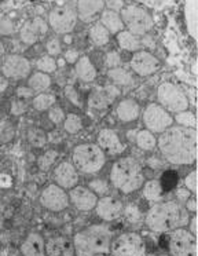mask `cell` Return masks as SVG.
Masks as SVG:
<instances>
[{
	"label": "cell",
	"mask_w": 198,
	"mask_h": 256,
	"mask_svg": "<svg viewBox=\"0 0 198 256\" xmlns=\"http://www.w3.org/2000/svg\"><path fill=\"white\" fill-rule=\"evenodd\" d=\"M161 154L170 164L188 166L197 158V131L196 128H166L157 140Z\"/></svg>",
	"instance_id": "cell-1"
},
{
	"label": "cell",
	"mask_w": 198,
	"mask_h": 256,
	"mask_svg": "<svg viewBox=\"0 0 198 256\" xmlns=\"http://www.w3.org/2000/svg\"><path fill=\"white\" fill-rule=\"evenodd\" d=\"M190 216L184 206L175 200L156 202L146 214V226L156 233H170L188 224Z\"/></svg>",
	"instance_id": "cell-2"
},
{
	"label": "cell",
	"mask_w": 198,
	"mask_h": 256,
	"mask_svg": "<svg viewBox=\"0 0 198 256\" xmlns=\"http://www.w3.org/2000/svg\"><path fill=\"white\" fill-rule=\"evenodd\" d=\"M72 241L76 256H96L109 254L112 232L104 224H91L74 234Z\"/></svg>",
	"instance_id": "cell-3"
},
{
	"label": "cell",
	"mask_w": 198,
	"mask_h": 256,
	"mask_svg": "<svg viewBox=\"0 0 198 256\" xmlns=\"http://www.w3.org/2000/svg\"><path fill=\"white\" fill-rule=\"evenodd\" d=\"M110 184L124 194L139 190L144 184L140 164L132 157H122L117 160L110 170Z\"/></svg>",
	"instance_id": "cell-4"
},
{
	"label": "cell",
	"mask_w": 198,
	"mask_h": 256,
	"mask_svg": "<svg viewBox=\"0 0 198 256\" xmlns=\"http://www.w3.org/2000/svg\"><path fill=\"white\" fill-rule=\"evenodd\" d=\"M72 160L78 172L90 175L99 172L104 168L106 156L96 144H82L74 148Z\"/></svg>",
	"instance_id": "cell-5"
},
{
	"label": "cell",
	"mask_w": 198,
	"mask_h": 256,
	"mask_svg": "<svg viewBox=\"0 0 198 256\" xmlns=\"http://www.w3.org/2000/svg\"><path fill=\"white\" fill-rule=\"evenodd\" d=\"M120 16L126 30L135 36H146L153 29V18L144 7L128 4L122 7Z\"/></svg>",
	"instance_id": "cell-6"
},
{
	"label": "cell",
	"mask_w": 198,
	"mask_h": 256,
	"mask_svg": "<svg viewBox=\"0 0 198 256\" xmlns=\"http://www.w3.org/2000/svg\"><path fill=\"white\" fill-rule=\"evenodd\" d=\"M112 256H148L142 236L134 232L120 234L110 244Z\"/></svg>",
	"instance_id": "cell-7"
},
{
	"label": "cell",
	"mask_w": 198,
	"mask_h": 256,
	"mask_svg": "<svg viewBox=\"0 0 198 256\" xmlns=\"http://www.w3.org/2000/svg\"><path fill=\"white\" fill-rule=\"evenodd\" d=\"M157 98L160 105L164 108L165 110L183 112L188 109V98L184 94V91L174 83H162L157 90Z\"/></svg>",
	"instance_id": "cell-8"
},
{
	"label": "cell",
	"mask_w": 198,
	"mask_h": 256,
	"mask_svg": "<svg viewBox=\"0 0 198 256\" xmlns=\"http://www.w3.org/2000/svg\"><path fill=\"white\" fill-rule=\"evenodd\" d=\"M168 246L170 256H197V238L187 228L172 230Z\"/></svg>",
	"instance_id": "cell-9"
},
{
	"label": "cell",
	"mask_w": 198,
	"mask_h": 256,
	"mask_svg": "<svg viewBox=\"0 0 198 256\" xmlns=\"http://www.w3.org/2000/svg\"><path fill=\"white\" fill-rule=\"evenodd\" d=\"M48 28L58 34H69L77 25V14L73 7L60 6L52 8L48 14Z\"/></svg>",
	"instance_id": "cell-10"
},
{
	"label": "cell",
	"mask_w": 198,
	"mask_h": 256,
	"mask_svg": "<svg viewBox=\"0 0 198 256\" xmlns=\"http://www.w3.org/2000/svg\"><path fill=\"white\" fill-rule=\"evenodd\" d=\"M143 124L150 132L161 134L174 124V117L161 105L150 104L143 112Z\"/></svg>",
	"instance_id": "cell-11"
},
{
	"label": "cell",
	"mask_w": 198,
	"mask_h": 256,
	"mask_svg": "<svg viewBox=\"0 0 198 256\" xmlns=\"http://www.w3.org/2000/svg\"><path fill=\"white\" fill-rule=\"evenodd\" d=\"M40 204L51 212H60L66 210L70 201L65 189L58 184H48L40 194Z\"/></svg>",
	"instance_id": "cell-12"
},
{
	"label": "cell",
	"mask_w": 198,
	"mask_h": 256,
	"mask_svg": "<svg viewBox=\"0 0 198 256\" xmlns=\"http://www.w3.org/2000/svg\"><path fill=\"white\" fill-rule=\"evenodd\" d=\"M0 70L6 78L21 80L30 74L32 65L25 56H20V54H10V56H4Z\"/></svg>",
	"instance_id": "cell-13"
},
{
	"label": "cell",
	"mask_w": 198,
	"mask_h": 256,
	"mask_svg": "<svg viewBox=\"0 0 198 256\" xmlns=\"http://www.w3.org/2000/svg\"><path fill=\"white\" fill-rule=\"evenodd\" d=\"M48 32V24L44 21L43 18L36 17L32 18L30 21H28L22 25L20 29V39L24 44L33 46L38 43V40H42Z\"/></svg>",
	"instance_id": "cell-14"
},
{
	"label": "cell",
	"mask_w": 198,
	"mask_h": 256,
	"mask_svg": "<svg viewBox=\"0 0 198 256\" xmlns=\"http://www.w3.org/2000/svg\"><path fill=\"white\" fill-rule=\"evenodd\" d=\"M160 61L157 56H154L148 51L139 50L134 52L131 60V69L139 76H150L158 70Z\"/></svg>",
	"instance_id": "cell-15"
},
{
	"label": "cell",
	"mask_w": 198,
	"mask_h": 256,
	"mask_svg": "<svg viewBox=\"0 0 198 256\" xmlns=\"http://www.w3.org/2000/svg\"><path fill=\"white\" fill-rule=\"evenodd\" d=\"M94 210L96 211V215L102 220L112 222L121 216V214L124 211V206L118 198H116L113 196H104L96 201V206Z\"/></svg>",
	"instance_id": "cell-16"
},
{
	"label": "cell",
	"mask_w": 198,
	"mask_h": 256,
	"mask_svg": "<svg viewBox=\"0 0 198 256\" xmlns=\"http://www.w3.org/2000/svg\"><path fill=\"white\" fill-rule=\"evenodd\" d=\"M68 194H69V201L72 206H74L76 210L82 212L92 211L98 201V196L94 194L88 188L78 186V184L70 189Z\"/></svg>",
	"instance_id": "cell-17"
},
{
	"label": "cell",
	"mask_w": 198,
	"mask_h": 256,
	"mask_svg": "<svg viewBox=\"0 0 198 256\" xmlns=\"http://www.w3.org/2000/svg\"><path fill=\"white\" fill-rule=\"evenodd\" d=\"M77 20L84 24L95 22L104 10V0H77Z\"/></svg>",
	"instance_id": "cell-18"
},
{
	"label": "cell",
	"mask_w": 198,
	"mask_h": 256,
	"mask_svg": "<svg viewBox=\"0 0 198 256\" xmlns=\"http://www.w3.org/2000/svg\"><path fill=\"white\" fill-rule=\"evenodd\" d=\"M120 95V90L114 84H108L94 91L88 98V105L96 110H104Z\"/></svg>",
	"instance_id": "cell-19"
},
{
	"label": "cell",
	"mask_w": 198,
	"mask_h": 256,
	"mask_svg": "<svg viewBox=\"0 0 198 256\" xmlns=\"http://www.w3.org/2000/svg\"><path fill=\"white\" fill-rule=\"evenodd\" d=\"M78 171H77L73 162H62L55 168L54 171V180L55 184L60 186L62 189L70 190L78 184Z\"/></svg>",
	"instance_id": "cell-20"
},
{
	"label": "cell",
	"mask_w": 198,
	"mask_h": 256,
	"mask_svg": "<svg viewBox=\"0 0 198 256\" xmlns=\"http://www.w3.org/2000/svg\"><path fill=\"white\" fill-rule=\"evenodd\" d=\"M96 145L102 150L108 152L112 156L121 154L126 149V146L121 144L120 136L112 128H104V130L99 131L98 138H96Z\"/></svg>",
	"instance_id": "cell-21"
},
{
	"label": "cell",
	"mask_w": 198,
	"mask_h": 256,
	"mask_svg": "<svg viewBox=\"0 0 198 256\" xmlns=\"http://www.w3.org/2000/svg\"><path fill=\"white\" fill-rule=\"evenodd\" d=\"M46 255L47 256H74L73 241L65 236H56L46 242Z\"/></svg>",
	"instance_id": "cell-22"
},
{
	"label": "cell",
	"mask_w": 198,
	"mask_h": 256,
	"mask_svg": "<svg viewBox=\"0 0 198 256\" xmlns=\"http://www.w3.org/2000/svg\"><path fill=\"white\" fill-rule=\"evenodd\" d=\"M24 256H46V242L38 233H30L21 245Z\"/></svg>",
	"instance_id": "cell-23"
},
{
	"label": "cell",
	"mask_w": 198,
	"mask_h": 256,
	"mask_svg": "<svg viewBox=\"0 0 198 256\" xmlns=\"http://www.w3.org/2000/svg\"><path fill=\"white\" fill-rule=\"evenodd\" d=\"M116 114L122 122H135L140 114V106L132 98L122 100L116 108Z\"/></svg>",
	"instance_id": "cell-24"
},
{
	"label": "cell",
	"mask_w": 198,
	"mask_h": 256,
	"mask_svg": "<svg viewBox=\"0 0 198 256\" xmlns=\"http://www.w3.org/2000/svg\"><path fill=\"white\" fill-rule=\"evenodd\" d=\"M74 74L84 83H91L96 78V69L88 56H80L74 64Z\"/></svg>",
	"instance_id": "cell-25"
},
{
	"label": "cell",
	"mask_w": 198,
	"mask_h": 256,
	"mask_svg": "<svg viewBox=\"0 0 198 256\" xmlns=\"http://www.w3.org/2000/svg\"><path fill=\"white\" fill-rule=\"evenodd\" d=\"M99 22L108 29V32L110 34H117L118 32L126 29L124 22L121 20L120 12H113V10H108V8H104V12H102L100 17H99Z\"/></svg>",
	"instance_id": "cell-26"
},
{
	"label": "cell",
	"mask_w": 198,
	"mask_h": 256,
	"mask_svg": "<svg viewBox=\"0 0 198 256\" xmlns=\"http://www.w3.org/2000/svg\"><path fill=\"white\" fill-rule=\"evenodd\" d=\"M116 36H117V44L120 46L121 50L136 52L142 48V40L139 39V36H135L126 29L118 32Z\"/></svg>",
	"instance_id": "cell-27"
},
{
	"label": "cell",
	"mask_w": 198,
	"mask_h": 256,
	"mask_svg": "<svg viewBox=\"0 0 198 256\" xmlns=\"http://www.w3.org/2000/svg\"><path fill=\"white\" fill-rule=\"evenodd\" d=\"M28 87L33 90V92H46L51 87V78L47 73L34 72L29 76Z\"/></svg>",
	"instance_id": "cell-28"
},
{
	"label": "cell",
	"mask_w": 198,
	"mask_h": 256,
	"mask_svg": "<svg viewBox=\"0 0 198 256\" xmlns=\"http://www.w3.org/2000/svg\"><path fill=\"white\" fill-rule=\"evenodd\" d=\"M108 78H109L114 84H117V86H122V87H128V86H132V84L135 83V78L132 76V73L121 66L109 69Z\"/></svg>",
	"instance_id": "cell-29"
},
{
	"label": "cell",
	"mask_w": 198,
	"mask_h": 256,
	"mask_svg": "<svg viewBox=\"0 0 198 256\" xmlns=\"http://www.w3.org/2000/svg\"><path fill=\"white\" fill-rule=\"evenodd\" d=\"M110 36L112 34L108 32V29L104 28L100 22H95L90 28V39L94 44L98 47H104L110 42Z\"/></svg>",
	"instance_id": "cell-30"
},
{
	"label": "cell",
	"mask_w": 198,
	"mask_h": 256,
	"mask_svg": "<svg viewBox=\"0 0 198 256\" xmlns=\"http://www.w3.org/2000/svg\"><path fill=\"white\" fill-rule=\"evenodd\" d=\"M143 197L148 201H157L162 197V186L158 179H150L143 184Z\"/></svg>",
	"instance_id": "cell-31"
},
{
	"label": "cell",
	"mask_w": 198,
	"mask_h": 256,
	"mask_svg": "<svg viewBox=\"0 0 198 256\" xmlns=\"http://www.w3.org/2000/svg\"><path fill=\"white\" fill-rule=\"evenodd\" d=\"M135 142H136V145L139 149H142V150L146 152L153 150L154 148L157 146V138H156L153 132H150L148 130L138 131L136 136H135Z\"/></svg>",
	"instance_id": "cell-32"
},
{
	"label": "cell",
	"mask_w": 198,
	"mask_h": 256,
	"mask_svg": "<svg viewBox=\"0 0 198 256\" xmlns=\"http://www.w3.org/2000/svg\"><path fill=\"white\" fill-rule=\"evenodd\" d=\"M55 95L48 94V92H40L33 98V108L38 112L48 110L51 106L55 104Z\"/></svg>",
	"instance_id": "cell-33"
},
{
	"label": "cell",
	"mask_w": 198,
	"mask_h": 256,
	"mask_svg": "<svg viewBox=\"0 0 198 256\" xmlns=\"http://www.w3.org/2000/svg\"><path fill=\"white\" fill-rule=\"evenodd\" d=\"M64 128L68 134H77L82 128V117L76 113H69L68 116H65V120H64Z\"/></svg>",
	"instance_id": "cell-34"
},
{
	"label": "cell",
	"mask_w": 198,
	"mask_h": 256,
	"mask_svg": "<svg viewBox=\"0 0 198 256\" xmlns=\"http://www.w3.org/2000/svg\"><path fill=\"white\" fill-rule=\"evenodd\" d=\"M47 140H48L47 134L40 128H30L28 131V140L34 148H43L47 144Z\"/></svg>",
	"instance_id": "cell-35"
},
{
	"label": "cell",
	"mask_w": 198,
	"mask_h": 256,
	"mask_svg": "<svg viewBox=\"0 0 198 256\" xmlns=\"http://www.w3.org/2000/svg\"><path fill=\"white\" fill-rule=\"evenodd\" d=\"M36 66H38V72H43L48 74V73H54L56 70L58 64L55 61L54 56H40L38 61H36Z\"/></svg>",
	"instance_id": "cell-36"
},
{
	"label": "cell",
	"mask_w": 198,
	"mask_h": 256,
	"mask_svg": "<svg viewBox=\"0 0 198 256\" xmlns=\"http://www.w3.org/2000/svg\"><path fill=\"white\" fill-rule=\"evenodd\" d=\"M186 20L190 34L196 38V25H197V12H196V0H188L186 4Z\"/></svg>",
	"instance_id": "cell-37"
},
{
	"label": "cell",
	"mask_w": 198,
	"mask_h": 256,
	"mask_svg": "<svg viewBox=\"0 0 198 256\" xmlns=\"http://www.w3.org/2000/svg\"><path fill=\"white\" fill-rule=\"evenodd\" d=\"M176 122L180 126V127L186 128H196V124H197V120H196V114L190 112L188 109L183 112H178L175 116Z\"/></svg>",
	"instance_id": "cell-38"
},
{
	"label": "cell",
	"mask_w": 198,
	"mask_h": 256,
	"mask_svg": "<svg viewBox=\"0 0 198 256\" xmlns=\"http://www.w3.org/2000/svg\"><path fill=\"white\" fill-rule=\"evenodd\" d=\"M16 136V128L7 120L0 122V144H8Z\"/></svg>",
	"instance_id": "cell-39"
},
{
	"label": "cell",
	"mask_w": 198,
	"mask_h": 256,
	"mask_svg": "<svg viewBox=\"0 0 198 256\" xmlns=\"http://www.w3.org/2000/svg\"><path fill=\"white\" fill-rule=\"evenodd\" d=\"M58 157V152L56 150H47L46 153H43L42 156L38 157V166L42 171H48L50 168L54 166L55 160Z\"/></svg>",
	"instance_id": "cell-40"
},
{
	"label": "cell",
	"mask_w": 198,
	"mask_h": 256,
	"mask_svg": "<svg viewBox=\"0 0 198 256\" xmlns=\"http://www.w3.org/2000/svg\"><path fill=\"white\" fill-rule=\"evenodd\" d=\"M88 189L92 192L96 196H106L108 193H109V184L106 182V180H104V179H94V180H91L90 184H88Z\"/></svg>",
	"instance_id": "cell-41"
},
{
	"label": "cell",
	"mask_w": 198,
	"mask_h": 256,
	"mask_svg": "<svg viewBox=\"0 0 198 256\" xmlns=\"http://www.w3.org/2000/svg\"><path fill=\"white\" fill-rule=\"evenodd\" d=\"M48 117L54 124H60L65 120V112L60 106H51L48 109Z\"/></svg>",
	"instance_id": "cell-42"
},
{
	"label": "cell",
	"mask_w": 198,
	"mask_h": 256,
	"mask_svg": "<svg viewBox=\"0 0 198 256\" xmlns=\"http://www.w3.org/2000/svg\"><path fill=\"white\" fill-rule=\"evenodd\" d=\"M46 50L48 52V56H60V51H62V44H60V39H56V38L50 39L48 42H47V44H46Z\"/></svg>",
	"instance_id": "cell-43"
},
{
	"label": "cell",
	"mask_w": 198,
	"mask_h": 256,
	"mask_svg": "<svg viewBox=\"0 0 198 256\" xmlns=\"http://www.w3.org/2000/svg\"><path fill=\"white\" fill-rule=\"evenodd\" d=\"M104 62H106V66L109 68V69L118 68L121 65V56L117 51H110V52L106 54Z\"/></svg>",
	"instance_id": "cell-44"
},
{
	"label": "cell",
	"mask_w": 198,
	"mask_h": 256,
	"mask_svg": "<svg viewBox=\"0 0 198 256\" xmlns=\"http://www.w3.org/2000/svg\"><path fill=\"white\" fill-rule=\"evenodd\" d=\"M14 34V24L10 18L0 20V36H10Z\"/></svg>",
	"instance_id": "cell-45"
},
{
	"label": "cell",
	"mask_w": 198,
	"mask_h": 256,
	"mask_svg": "<svg viewBox=\"0 0 198 256\" xmlns=\"http://www.w3.org/2000/svg\"><path fill=\"white\" fill-rule=\"evenodd\" d=\"M184 186L188 192L196 194V192H197V174H196V171H192L184 178Z\"/></svg>",
	"instance_id": "cell-46"
},
{
	"label": "cell",
	"mask_w": 198,
	"mask_h": 256,
	"mask_svg": "<svg viewBox=\"0 0 198 256\" xmlns=\"http://www.w3.org/2000/svg\"><path fill=\"white\" fill-rule=\"evenodd\" d=\"M28 110V104L24 100H16L11 104V114L20 116Z\"/></svg>",
	"instance_id": "cell-47"
},
{
	"label": "cell",
	"mask_w": 198,
	"mask_h": 256,
	"mask_svg": "<svg viewBox=\"0 0 198 256\" xmlns=\"http://www.w3.org/2000/svg\"><path fill=\"white\" fill-rule=\"evenodd\" d=\"M124 7V2L122 0H108L104 2V8L108 10H113V12H121Z\"/></svg>",
	"instance_id": "cell-48"
},
{
	"label": "cell",
	"mask_w": 198,
	"mask_h": 256,
	"mask_svg": "<svg viewBox=\"0 0 198 256\" xmlns=\"http://www.w3.org/2000/svg\"><path fill=\"white\" fill-rule=\"evenodd\" d=\"M64 58L68 64H76L77 60L80 58V54L76 48H69L64 52Z\"/></svg>",
	"instance_id": "cell-49"
},
{
	"label": "cell",
	"mask_w": 198,
	"mask_h": 256,
	"mask_svg": "<svg viewBox=\"0 0 198 256\" xmlns=\"http://www.w3.org/2000/svg\"><path fill=\"white\" fill-rule=\"evenodd\" d=\"M65 95L73 102V104H74V105H80V98H78V94L76 92V90L73 88V86H68V87H66Z\"/></svg>",
	"instance_id": "cell-50"
},
{
	"label": "cell",
	"mask_w": 198,
	"mask_h": 256,
	"mask_svg": "<svg viewBox=\"0 0 198 256\" xmlns=\"http://www.w3.org/2000/svg\"><path fill=\"white\" fill-rule=\"evenodd\" d=\"M16 95H18V98H21V100H26V98H30L34 95L32 88H29V87H18L16 88Z\"/></svg>",
	"instance_id": "cell-51"
},
{
	"label": "cell",
	"mask_w": 198,
	"mask_h": 256,
	"mask_svg": "<svg viewBox=\"0 0 198 256\" xmlns=\"http://www.w3.org/2000/svg\"><path fill=\"white\" fill-rule=\"evenodd\" d=\"M188 212H192V214H196L197 212V201L194 197H188L186 200V206H184Z\"/></svg>",
	"instance_id": "cell-52"
},
{
	"label": "cell",
	"mask_w": 198,
	"mask_h": 256,
	"mask_svg": "<svg viewBox=\"0 0 198 256\" xmlns=\"http://www.w3.org/2000/svg\"><path fill=\"white\" fill-rule=\"evenodd\" d=\"M148 166L152 168H161L164 166V162H161L157 157H152V158H148Z\"/></svg>",
	"instance_id": "cell-53"
},
{
	"label": "cell",
	"mask_w": 198,
	"mask_h": 256,
	"mask_svg": "<svg viewBox=\"0 0 198 256\" xmlns=\"http://www.w3.org/2000/svg\"><path fill=\"white\" fill-rule=\"evenodd\" d=\"M188 223H190V228H187V230H188V232H190L192 234H194V236H196V234H197V218L192 216V219L188 220Z\"/></svg>",
	"instance_id": "cell-54"
},
{
	"label": "cell",
	"mask_w": 198,
	"mask_h": 256,
	"mask_svg": "<svg viewBox=\"0 0 198 256\" xmlns=\"http://www.w3.org/2000/svg\"><path fill=\"white\" fill-rule=\"evenodd\" d=\"M190 197V192L187 189H179L178 190V198L182 201H186Z\"/></svg>",
	"instance_id": "cell-55"
},
{
	"label": "cell",
	"mask_w": 198,
	"mask_h": 256,
	"mask_svg": "<svg viewBox=\"0 0 198 256\" xmlns=\"http://www.w3.org/2000/svg\"><path fill=\"white\" fill-rule=\"evenodd\" d=\"M7 87H8V82H7V78L2 74V76H0V92H3Z\"/></svg>",
	"instance_id": "cell-56"
},
{
	"label": "cell",
	"mask_w": 198,
	"mask_h": 256,
	"mask_svg": "<svg viewBox=\"0 0 198 256\" xmlns=\"http://www.w3.org/2000/svg\"><path fill=\"white\" fill-rule=\"evenodd\" d=\"M4 46L0 42V69H2V64H3V60H4Z\"/></svg>",
	"instance_id": "cell-57"
},
{
	"label": "cell",
	"mask_w": 198,
	"mask_h": 256,
	"mask_svg": "<svg viewBox=\"0 0 198 256\" xmlns=\"http://www.w3.org/2000/svg\"><path fill=\"white\" fill-rule=\"evenodd\" d=\"M135 136H136L135 131H130V132H128V138H130V140H135Z\"/></svg>",
	"instance_id": "cell-58"
},
{
	"label": "cell",
	"mask_w": 198,
	"mask_h": 256,
	"mask_svg": "<svg viewBox=\"0 0 198 256\" xmlns=\"http://www.w3.org/2000/svg\"><path fill=\"white\" fill-rule=\"evenodd\" d=\"M96 256H108V254H102V255H96Z\"/></svg>",
	"instance_id": "cell-59"
},
{
	"label": "cell",
	"mask_w": 198,
	"mask_h": 256,
	"mask_svg": "<svg viewBox=\"0 0 198 256\" xmlns=\"http://www.w3.org/2000/svg\"><path fill=\"white\" fill-rule=\"evenodd\" d=\"M160 256H168V255H160Z\"/></svg>",
	"instance_id": "cell-60"
}]
</instances>
